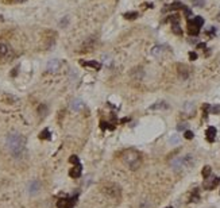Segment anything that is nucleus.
Masks as SVG:
<instances>
[{
  "instance_id": "1",
  "label": "nucleus",
  "mask_w": 220,
  "mask_h": 208,
  "mask_svg": "<svg viewBox=\"0 0 220 208\" xmlns=\"http://www.w3.org/2000/svg\"><path fill=\"white\" fill-rule=\"evenodd\" d=\"M5 146L11 154L16 158L23 154L26 147V138L18 131H11L10 134L5 138Z\"/></svg>"
},
{
  "instance_id": "2",
  "label": "nucleus",
  "mask_w": 220,
  "mask_h": 208,
  "mask_svg": "<svg viewBox=\"0 0 220 208\" xmlns=\"http://www.w3.org/2000/svg\"><path fill=\"white\" fill-rule=\"evenodd\" d=\"M122 160L131 170H137L142 164V156L137 150H133V149L124 151L122 156Z\"/></svg>"
},
{
  "instance_id": "3",
  "label": "nucleus",
  "mask_w": 220,
  "mask_h": 208,
  "mask_svg": "<svg viewBox=\"0 0 220 208\" xmlns=\"http://www.w3.org/2000/svg\"><path fill=\"white\" fill-rule=\"evenodd\" d=\"M195 165V158L193 156H184V157H177V158H174L170 161V166L173 168L174 170H181V169H184V168H190Z\"/></svg>"
},
{
  "instance_id": "4",
  "label": "nucleus",
  "mask_w": 220,
  "mask_h": 208,
  "mask_svg": "<svg viewBox=\"0 0 220 208\" xmlns=\"http://www.w3.org/2000/svg\"><path fill=\"white\" fill-rule=\"evenodd\" d=\"M14 57V50L12 47L8 45V43H4V42H0V60L3 61H8Z\"/></svg>"
},
{
  "instance_id": "5",
  "label": "nucleus",
  "mask_w": 220,
  "mask_h": 208,
  "mask_svg": "<svg viewBox=\"0 0 220 208\" xmlns=\"http://www.w3.org/2000/svg\"><path fill=\"white\" fill-rule=\"evenodd\" d=\"M39 191H41V182L36 181V180H32L28 184V193H30L31 196H34L36 193H39Z\"/></svg>"
},
{
  "instance_id": "6",
  "label": "nucleus",
  "mask_w": 220,
  "mask_h": 208,
  "mask_svg": "<svg viewBox=\"0 0 220 208\" xmlns=\"http://www.w3.org/2000/svg\"><path fill=\"white\" fill-rule=\"evenodd\" d=\"M60 68H61V61H60V60H51V61H49V64H47V72H50V73L58 72Z\"/></svg>"
},
{
  "instance_id": "7",
  "label": "nucleus",
  "mask_w": 220,
  "mask_h": 208,
  "mask_svg": "<svg viewBox=\"0 0 220 208\" xmlns=\"http://www.w3.org/2000/svg\"><path fill=\"white\" fill-rule=\"evenodd\" d=\"M182 111H184V114L186 115V116H193V114H195V111H196L195 104L192 103V101L185 103L184 107H182Z\"/></svg>"
},
{
  "instance_id": "8",
  "label": "nucleus",
  "mask_w": 220,
  "mask_h": 208,
  "mask_svg": "<svg viewBox=\"0 0 220 208\" xmlns=\"http://www.w3.org/2000/svg\"><path fill=\"white\" fill-rule=\"evenodd\" d=\"M80 65L81 66H89V68H93L96 70H100L101 69V64L97 62V61H80Z\"/></svg>"
},
{
  "instance_id": "9",
  "label": "nucleus",
  "mask_w": 220,
  "mask_h": 208,
  "mask_svg": "<svg viewBox=\"0 0 220 208\" xmlns=\"http://www.w3.org/2000/svg\"><path fill=\"white\" fill-rule=\"evenodd\" d=\"M70 108H72L73 111H76V112L81 111V109L84 108V101H82L81 99H74V100H72V103H70Z\"/></svg>"
},
{
  "instance_id": "10",
  "label": "nucleus",
  "mask_w": 220,
  "mask_h": 208,
  "mask_svg": "<svg viewBox=\"0 0 220 208\" xmlns=\"http://www.w3.org/2000/svg\"><path fill=\"white\" fill-rule=\"evenodd\" d=\"M165 49H168V46H164V45H157V46H154L151 49V54H153L154 57H161L162 54H164Z\"/></svg>"
},
{
  "instance_id": "11",
  "label": "nucleus",
  "mask_w": 220,
  "mask_h": 208,
  "mask_svg": "<svg viewBox=\"0 0 220 208\" xmlns=\"http://www.w3.org/2000/svg\"><path fill=\"white\" fill-rule=\"evenodd\" d=\"M178 74H180V77H181V78L186 80V78L189 77V69L186 68L185 65L180 64V65H178Z\"/></svg>"
},
{
  "instance_id": "12",
  "label": "nucleus",
  "mask_w": 220,
  "mask_h": 208,
  "mask_svg": "<svg viewBox=\"0 0 220 208\" xmlns=\"http://www.w3.org/2000/svg\"><path fill=\"white\" fill-rule=\"evenodd\" d=\"M188 31L190 35H197L200 32V27H197L193 23V21H188Z\"/></svg>"
},
{
  "instance_id": "13",
  "label": "nucleus",
  "mask_w": 220,
  "mask_h": 208,
  "mask_svg": "<svg viewBox=\"0 0 220 208\" xmlns=\"http://www.w3.org/2000/svg\"><path fill=\"white\" fill-rule=\"evenodd\" d=\"M81 165L78 164V165H76L74 168H72L70 169V172H69V176L73 177V178H78V177L81 176Z\"/></svg>"
},
{
  "instance_id": "14",
  "label": "nucleus",
  "mask_w": 220,
  "mask_h": 208,
  "mask_svg": "<svg viewBox=\"0 0 220 208\" xmlns=\"http://www.w3.org/2000/svg\"><path fill=\"white\" fill-rule=\"evenodd\" d=\"M216 132H217V130H216L215 127H208L207 129V131H205V135H207V138H208V140L209 142H213V139H215V136H216Z\"/></svg>"
},
{
  "instance_id": "15",
  "label": "nucleus",
  "mask_w": 220,
  "mask_h": 208,
  "mask_svg": "<svg viewBox=\"0 0 220 208\" xmlns=\"http://www.w3.org/2000/svg\"><path fill=\"white\" fill-rule=\"evenodd\" d=\"M219 182H220V178H219V177H215V178H212V180H211V182L205 181L204 182V188H205V189H213V188H215Z\"/></svg>"
},
{
  "instance_id": "16",
  "label": "nucleus",
  "mask_w": 220,
  "mask_h": 208,
  "mask_svg": "<svg viewBox=\"0 0 220 208\" xmlns=\"http://www.w3.org/2000/svg\"><path fill=\"white\" fill-rule=\"evenodd\" d=\"M95 42H96V39H95V38H89V39L85 42V45L81 47V52H89V50L95 46Z\"/></svg>"
},
{
  "instance_id": "17",
  "label": "nucleus",
  "mask_w": 220,
  "mask_h": 208,
  "mask_svg": "<svg viewBox=\"0 0 220 208\" xmlns=\"http://www.w3.org/2000/svg\"><path fill=\"white\" fill-rule=\"evenodd\" d=\"M166 108H169V104L166 101H157L150 107V109H166Z\"/></svg>"
},
{
  "instance_id": "18",
  "label": "nucleus",
  "mask_w": 220,
  "mask_h": 208,
  "mask_svg": "<svg viewBox=\"0 0 220 208\" xmlns=\"http://www.w3.org/2000/svg\"><path fill=\"white\" fill-rule=\"evenodd\" d=\"M184 4L181 3V1H174L170 5H166V8H164V11H168V10H178V8H182Z\"/></svg>"
},
{
  "instance_id": "19",
  "label": "nucleus",
  "mask_w": 220,
  "mask_h": 208,
  "mask_svg": "<svg viewBox=\"0 0 220 208\" xmlns=\"http://www.w3.org/2000/svg\"><path fill=\"white\" fill-rule=\"evenodd\" d=\"M123 16H124L126 19H128V21H133V19H137V18H138L139 14L137 11H131V12H126Z\"/></svg>"
},
{
  "instance_id": "20",
  "label": "nucleus",
  "mask_w": 220,
  "mask_h": 208,
  "mask_svg": "<svg viewBox=\"0 0 220 208\" xmlns=\"http://www.w3.org/2000/svg\"><path fill=\"white\" fill-rule=\"evenodd\" d=\"M172 28H173V32L176 35H181L182 34V30L180 27V23H172Z\"/></svg>"
},
{
  "instance_id": "21",
  "label": "nucleus",
  "mask_w": 220,
  "mask_h": 208,
  "mask_svg": "<svg viewBox=\"0 0 220 208\" xmlns=\"http://www.w3.org/2000/svg\"><path fill=\"white\" fill-rule=\"evenodd\" d=\"M47 112V105L46 104H41L39 107H38V114L41 115V116H45Z\"/></svg>"
},
{
  "instance_id": "22",
  "label": "nucleus",
  "mask_w": 220,
  "mask_h": 208,
  "mask_svg": "<svg viewBox=\"0 0 220 208\" xmlns=\"http://www.w3.org/2000/svg\"><path fill=\"white\" fill-rule=\"evenodd\" d=\"M192 21H193V23H195L197 27H200V28H201V26L204 25V19H203L201 16H196L195 19H192Z\"/></svg>"
},
{
  "instance_id": "23",
  "label": "nucleus",
  "mask_w": 220,
  "mask_h": 208,
  "mask_svg": "<svg viewBox=\"0 0 220 208\" xmlns=\"http://www.w3.org/2000/svg\"><path fill=\"white\" fill-rule=\"evenodd\" d=\"M50 135H51L50 131L47 130V129H45V130L39 134V138H41V139H50Z\"/></svg>"
},
{
  "instance_id": "24",
  "label": "nucleus",
  "mask_w": 220,
  "mask_h": 208,
  "mask_svg": "<svg viewBox=\"0 0 220 208\" xmlns=\"http://www.w3.org/2000/svg\"><path fill=\"white\" fill-rule=\"evenodd\" d=\"M211 173H212V169H211L209 166H205L204 169H203V176H204V178H208V177L211 176Z\"/></svg>"
},
{
  "instance_id": "25",
  "label": "nucleus",
  "mask_w": 220,
  "mask_h": 208,
  "mask_svg": "<svg viewBox=\"0 0 220 208\" xmlns=\"http://www.w3.org/2000/svg\"><path fill=\"white\" fill-rule=\"evenodd\" d=\"M169 142L172 143V145H177V143H180V136L178 135H172V138L169 139Z\"/></svg>"
},
{
  "instance_id": "26",
  "label": "nucleus",
  "mask_w": 220,
  "mask_h": 208,
  "mask_svg": "<svg viewBox=\"0 0 220 208\" xmlns=\"http://www.w3.org/2000/svg\"><path fill=\"white\" fill-rule=\"evenodd\" d=\"M192 3H193L195 7H203V5L205 4L204 0H192Z\"/></svg>"
},
{
  "instance_id": "27",
  "label": "nucleus",
  "mask_w": 220,
  "mask_h": 208,
  "mask_svg": "<svg viewBox=\"0 0 220 208\" xmlns=\"http://www.w3.org/2000/svg\"><path fill=\"white\" fill-rule=\"evenodd\" d=\"M69 161L72 162V164H74V165H78V164H80V160H78V157L77 156H72Z\"/></svg>"
},
{
  "instance_id": "28",
  "label": "nucleus",
  "mask_w": 220,
  "mask_h": 208,
  "mask_svg": "<svg viewBox=\"0 0 220 208\" xmlns=\"http://www.w3.org/2000/svg\"><path fill=\"white\" fill-rule=\"evenodd\" d=\"M184 136H185V138H186V139H192V138H193V136H195V135H193V132H192V131L186 130V131H185V132H184Z\"/></svg>"
},
{
  "instance_id": "29",
  "label": "nucleus",
  "mask_w": 220,
  "mask_h": 208,
  "mask_svg": "<svg viewBox=\"0 0 220 208\" xmlns=\"http://www.w3.org/2000/svg\"><path fill=\"white\" fill-rule=\"evenodd\" d=\"M197 200H199V192H197V189H195V193L190 197V201H197Z\"/></svg>"
},
{
  "instance_id": "30",
  "label": "nucleus",
  "mask_w": 220,
  "mask_h": 208,
  "mask_svg": "<svg viewBox=\"0 0 220 208\" xmlns=\"http://www.w3.org/2000/svg\"><path fill=\"white\" fill-rule=\"evenodd\" d=\"M182 10H184L185 15L188 16V18H189V16H192V11H190L189 8H188V7H186V5H184V7H182Z\"/></svg>"
},
{
  "instance_id": "31",
  "label": "nucleus",
  "mask_w": 220,
  "mask_h": 208,
  "mask_svg": "<svg viewBox=\"0 0 220 208\" xmlns=\"http://www.w3.org/2000/svg\"><path fill=\"white\" fill-rule=\"evenodd\" d=\"M186 123H180L178 126H177V130L178 131H182V130H186Z\"/></svg>"
},
{
  "instance_id": "32",
  "label": "nucleus",
  "mask_w": 220,
  "mask_h": 208,
  "mask_svg": "<svg viewBox=\"0 0 220 208\" xmlns=\"http://www.w3.org/2000/svg\"><path fill=\"white\" fill-rule=\"evenodd\" d=\"M189 60H190V61H195V60H197V54H196L195 52H190L189 53Z\"/></svg>"
},
{
  "instance_id": "33",
  "label": "nucleus",
  "mask_w": 220,
  "mask_h": 208,
  "mask_svg": "<svg viewBox=\"0 0 220 208\" xmlns=\"http://www.w3.org/2000/svg\"><path fill=\"white\" fill-rule=\"evenodd\" d=\"M4 3H25L26 0H3Z\"/></svg>"
},
{
  "instance_id": "34",
  "label": "nucleus",
  "mask_w": 220,
  "mask_h": 208,
  "mask_svg": "<svg viewBox=\"0 0 220 208\" xmlns=\"http://www.w3.org/2000/svg\"><path fill=\"white\" fill-rule=\"evenodd\" d=\"M211 111H212V112H215V114L220 112V105H219V107H213V108H211Z\"/></svg>"
},
{
  "instance_id": "35",
  "label": "nucleus",
  "mask_w": 220,
  "mask_h": 208,
  "mask_svg": "<svg viewBox=\"0 0 220 208\" xmlns=\"http://www.w3.org/2000/svg\"><path fill=\"white\" fill-rule=\"evenodd\" d=\"M66 23H68V18H65V19H64V21H62L61 23H60V25H61V26H65Z\"/></svg>"
},
{
  "instance_id": "36",
  "label": "nucleus",
  "mask_w": 220,
  "mask_h": 208,
  "mask_svg": "<svg viewBox=\"0 0 220 208\" xmlns=\"http://www.w3.org/2000/svg\"><path fill=\"white\" fill-rule=\"evenodd\" d=\"M197 47H199V49H205V43H199Z\"/></svg>"
},
{
  "instance_id": "37",
  "label": "nucleus",
  "mask_w": 220,
  "mask_h": 208,
  "mask_svg": "<svg viewBox=\"0 0 220 208\" xmlns=\"http://www.w3.org/2000/svg\"><path fill=\"white\" fill-rule=\"evenodd\" d=\"M140 208H150V205H148L147 203H143L142 205H140Z\"/></svg>"
},
{
  "instance_id": "38",
  "label": "nucleus",
  "mask_w": 220,
  "mask_h": 208,
  "mask_svg": "<svg viewBox=\"0 0 220 208\" xmlns=\"http://www.w3.org/2000/svg\"><path fill=\"white\" fill-rule=\"evenodd\" d=\"M0 21H3V18H1V16H0Z\"/></svg>"
},
{
  "instance_id": "39",
  "label": "nucleus",
  "mask_w": 220,
  "mask_h": 208,
  "mask_svg": "<svg viewBox=\"0 0 220 208\" xmlns=\"http://www.w3.org/2000/svg\"><path fill=\"white\" fill-rule=\"evenodd\" d=\"M166 208H172V207H166Z\"/></svg>"
}]
</instances>
